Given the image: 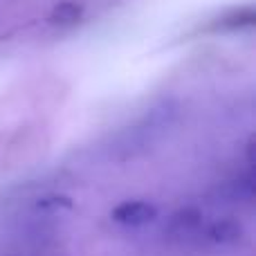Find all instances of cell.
Returning <instances> with one entry per match:
<instances>
[{
	"instance_id": "obj_1",
	"label": "cell",
	"mask_w": 256,
	"mask_h": 256,
	"mask_svg": "<svg viewBox=\"0 0 256 256\" xmlns=\"http://www.w3.org/2000/svg\"><path fill=\"white\" fill-rule=\"evenodd\" d=\"M158 218V207L146 200H126L112 209V220L124 227H142Z\"/></svg>"
},
{
	"instance_id": "obj_4",
	"label": "cell",
	"mask_w": 256,
	"mask_h": 256,
	"mask_svg": "<svg viewBox=\"0 0 256 256\" xmlns=\"http://www.w3.org/2000/svg\"><path fill=\"white\" fill-rule=\"evenodd\" d=\"M222 194L227 196V200H250L254 196V182L252 178H245V180H234L222 189Z\"/></svg>"
},
{
	"instance_id": "obj_2",
	"label": "cell",
	"mask_w": 256,
	"mask_h": 256,
	"mask_svg": "<svg viewBox=\"0 0 256 256\" xmlns=\"http://www.w3.org/2000/svg\"><path fill=\"white\" fill-rule=\"evenodd\" d=\"M245 236V230L238 220L234 218H222V220H216L209 225L207 230V238L216 245H234L238 243Z\"/></svg>"
},
{
	"instance_id": "obj_3",
	"label": "cell",
	"mask_w": 256,
	"mask_h": 256,
	"mask_svg": "<svg viewBox=\"0 0 256 256\" xmlns=\"http://www.w3.org/2000/svg\"><path fill=\"white\" fill-rule=\"evenodd\" d=\"M84 14V4L76 0H61L54 4V9L50 12V22L54 25H74Z\"/></svg>"
},
{
	"instance_id": "obj_6",
	"label": "cell",
	"mask_w": 256,
	"mask_h": 256,
	"mask_svg": "<svg viewBox=\"0 0 256 256\" xmlns=\"http://www.w3.org/2000/svg\"><path fill=\"white\" fill-rule=\"evenodd\" d=\"M38 209H45V212H50V209H70L72 207V200L68 198V196H48V198H40L38 204H36Z\"/></svg>"
},
{
	"instance_id": "obj_5",
	"label": "cell",
	"mask_w": 256,
	"mask_h": 256,
	"mask_svg": "<svg viewBox=\"0 0 256 256\" xmlns=\"http://www.w3.org/2000/svg\"><path fill=\"white\" fill-rule=\"evenodd\" d=\"M198 225H200V214L196 212V209H186V212L178 214V216L173 218V230L180 232V234H186V232L196 230Z\"/></svg>"
}]
</instances>
